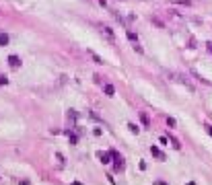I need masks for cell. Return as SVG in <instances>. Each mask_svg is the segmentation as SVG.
<instances>
[{
    "label": "cell",
    "mask_w": 212,
    "mask_h": 185,
    "mask_svg": "<svg viewBox=\"0 0 212 185\" xmlns=\"http://www.w3.org/2000/svg\"><path fill=\"white\" fill-rule=\"evenodd\" d=\"M68 117H70L72 121H76V119H78V113H76L74 109H70V111H68Z\"/></svg>",
    "instance_id": "15"
},
{
    "label": "cell",
    "mask_w": 212,
    "mask_h": 185,
    "mask_svg": "<svg viewBox=\"0 0 212 185\" xmlns=\"http://www.w3.org/2000/svg\"><path fill=\"white\" fill-rule=\"evenodd\" d=\"M103 95H105V97H113V95H115V87L109 85V82H105V85H103Z\"/></svg>",
    "instance_id": "6"
},
{
    "label": "cell",
    "mask_w": 212,
    "mask_h": 185,
    "mask_svg": "<svg viewBox=\"0 0 212 185\" xmlns=\"http://www.w3.org/2000/svg\"><path fill=\"white\" fill-rule=\"evenodd\" d=\"M93 134H95V136H101V134H103V130H101V128H95V130H93Z\"/></svg>",
    "instance_id": "20"
},
{
    "label": "cell",
    "mask_w": 212,
    "mask_h": 185,
    "mask_svg": "<svg viewBox=\"0 0 212 185\" xmlns=\"http://www.w3.org/2000/svg\"><path fill=\"white\" fill-rule=\"evenodd\" d=\"M6 62H8V66H10L12 70L21 68V64H23V62H21V58H19V56H15V53H10V56L6 58Z\"/></svg>",
    "instance_id": "3"
},
{
    "label": "cell",
    "mask_w": 212,
    "mask_h": 185,
    "mask_svg": "<svg viewBox=\"0 0 212 185\" xmlns=\"http://www.w3.org/2000/svg\"><path fill=\"white\" fill-rule=\"evenodd\" d=\"M128 130H130L132 134H140V128H138L134 121H128Z\"/></svg>",
    "instance_id": "12"
},
{
    "label": "cell",
    "mask_w": 212,
    "mask_h": 185,
    "mask_svg": "<svg viewBox=\"0 0 212 185\" xmlns=\"http://www.w3.org/2000/svg\"><path fill=\"white\" fill-rule=\"evenodd\" d=\"M150 154H152V156H155L157 160H165V158H167V156H165V152H163V150H161L159 146H155V144L150 146Z\"/></svg>",
    "instance_id": "4"
},
{
    "label": "cell",
    "mask_w": 212,
    "mask_h": 185,
    "mask_svg": "<svg viewBox=\"0 0 212 185\" xmlns=\"http://www.w3.org/2000/svg\"><path fill=\"white\" fill-rule=\"evenodd\" d=\"M152 23H155V25H157V27H161V29H163V27H165V23H163V21H161V19H159V17H152Z\"/></svg>",
    "instance_id": "14"
},
{
    "label": "cell",
    "mask_w": 212,
    "mask_h": 185,
    "mask_svg": "<svg viewBox=\"0 0 212 185\" xmlns=\"http://www.w3.org/2000/svg\"><path fill=\"white\" fill-rule=\"evenodd\" d=\"M152 185H169L167 181H161V179H157V181H152Z\"/></svg>",
    "instance_id": "21"
},
{
    "label": "cell",
    "mask_w": 212,
    "mask_h": 185,
    "mask_svg": "<svg viewBox=\"0 0 212 185\" xmlns=\"http://www.w3.org/2000/svg\"><path fill=\"white\" fill-rule=\"evenodd\" d=\"M167 126H169V128H177V121H175L173 117H167Z\"/></svg>",
    "instance_id": "19"
},
{
    "label": "cell",
    "mask_w": 212,
    "mask_h": 185,
    "mask_svg": "<svg viewBox=\"0 0 212 185\" xmlns=\"http://www.w3.org/2000/svg\"><path fill=\"white\" fill-rule=\"evenodd\" d=\"M167 140H169V144L175 148V150H181V144H179V140L175 138L173 134H169V132H167Z\"/></svg>",
    "instance_id": "8"
},
{
    "label": "cell",
    "mask_w": 212,
    "mask_h": 185,
    "mask_svg": "<svg viewBox=\"0 0 212 185\" xmlns=\"http://www.w3.org/2000/svg\"><path fill=\"white\" fill-rule=\"evenodd\" d=\"M8 85V76L6 74H0V87H6Z\"/></svg>",
    "instance_id": "16"
},
{
    "label": "cell",
    "mask_w": 212,
    "mask_h": 185,
    "mask_svg": "<svg viewBox=\"0 0 212 185\" xmlns=\"http://www.w3.org/2000/svg\"><path fill=\"white\" fill-rule=\"evenodd\" d=\"M202 128L206 130V134H208V136L212 138V124H208V121H204V124H202Z\"/></svg>",
    "instance_id": "13"
},
{
    "label": "cell",
    "mask_w": 212,
    "mask_h": 185,
    "mask_svg": "<svg viewBox=\"0 0 212 185\" xmlns=\"http://www.w3.org/2000/svg\"><path fill=\"white\" fill-rule=\"evenodd\" d=\"M99 31H101V35H105V37L111 41V43L115 41V33H113V29H111V27H107V25H101V27H99Z\"/></svg>",
    "instance_id": "2"
},
{
    "label": "cell",
    "mask_w": 212,
    "mask_h": 185,
    "mask_svg": "<svg viewBox=\"0 0 212 185\" xmlns=\"http://www.w3.org/2000/svg\"><path fill=\"white\" fill-rule=\"evenodd\" d=\"M138 117H140V121H142V126H144V128H150V117H148V113H146V111H140V113H138Z\"/></svg>",
    "instance_id": "7"
},
{
    "label": "cell",
    "mask_w": 212,
    "mask_h": 185,
    "mask_svg": "<svg viewBox=\"0 0 212 185\" xmlns=\"http://www.w3.org/2000/svg\"><path fill=\"white\" fill-rule=\"evenodd\" d=\"M97 158L103 163V165H109L111 160H113V156H111V152L107 150V152H97Z\"/></svg>",
    "instance_id": "5"
},
{
    "label": "cell",
    "mask_w": 212,
    "mask_h": 185,
    "mask_svg": "<svg viewBox=\"0 0 212 185\" xmlns=\"http://www.w3.org/2000/svg\"><path fill=\"white\" fill-rule=\"evenodd\" d=\"M132 47H134V51H138V53H144V49H142V46H140V43H132Z\"/></svg>",
    "instance_id": "18"
},
{
    "label": "cell",
    "mask_w": 212,
    "mask_h": 185,
    "mask_svg": "<svg viewBox=\"0 0 212 185\" xmlns=\"http://www.w3.org/2000/svg\"><path fill=\"white\" fill-rule=\"evenodd\" d=\"M113 169H115V173H124L126 171V160H124V156L120 152L113 156Z\"/></svg>",
    "instance_id": "1"
},
{
    "label": "cell",
    "mask_w": 212,
    "mask_h": 185,
    "mask_svg": "<svg viewBox=\"0 0 212 185\" xmlns=\"http://www.w3.org/2000/svg\"><path fill=\"white\" fill-rule=\"evenodd\" d=\"M89 56L93 58V62H95V64H99V66H103V64H105V60H103V58H101L99 53H95L93 49H89Z\"/></svg>",
    "instance_id": "9"
},
{
    "label": "cell",
    "mask_w": 212,
    "mask_h": 185,
    "mask_svg": "<svg viewBox=\"0 0 212 185\" xmlns=\"http://www.w3.org/2000/svg\"><path fill=\"white\" fill-rule=\"evenodd\" d=\"M126 37H128L130 43H138V33H134L132 29H128V31H126Z\"/></svg>",
    "instance_id": "10"
},
{
    "label": "cell",
    "mask_w": 212,
    "mask_h": 185,
    "mask_svg": "<svg viewBox=\"0 0 212 185\" xmlns=\"http://www.w3.org/2000/svg\"><path fill=\"white\" fill-rule=\"evenodd\" d=\"M56 160H58V165H64V154L62 152H56Z\"/></svg>",
    "instance_id": "17"
},
{
    "label": "cell",
    "mask_w": 212,
    "mask_h": 185,
    "mask_svg": "<svg viewBox=\"0 0 212 185\" xmlns=\"http://www.w3.org/2000/svg\"><path fill=\"white\" fill-rule=\"evenodd\" d=\"M208 49H210V56H212V43H208Z\"/></svg>",
    "instance_id": "22"
},
{
    "label": "cell",
    "mask_w": 212,
    "mask_h": 185,
    "mask_svg": "<svg viewBox=\"0 0 212 185\" xmlns=\"http://www.w3.org/2000/svg\"><path fill=\"white\" fill-rule=\"evenodd\" d=\"M8 41H10V37H8L6 33H0V47H6Z\"/></svg>",
    "instance_id": "11"
}]
</instances>
